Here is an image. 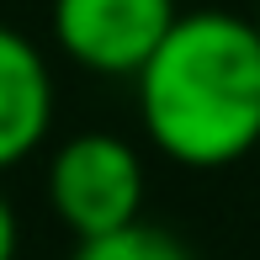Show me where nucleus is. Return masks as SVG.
Instances as JSON below:
<instances>
[{
  "label": "nucleus",
  "mask_w": 260,
  "mask_h": 260,
  "mask_svg": "<svg viewBox=\"0 0 260 260\" xmlns=\"http://www.w3.org/2000/svg\"><path fill=\"white\" fill-rule=\"evenodd\" d=\"M255 32H260V11H255Z\"/></svg>",
  "instance_id": "0eeeda50"
},
{
  "label": "nucleus",
  "mask_w": 260,
  "mask_h": 260,
  "mask_svg": "<svg viewBox=\"0 0 260 260\" xmlns=\"http://www.w3.org/2000/svg\"><path fill=\"white\" fill-rule=\"evenodd\" d=\"M175 16V0H53V38L96 75H138Z\"/></svg>",
  "instance_id": "7ed1b4c3"
},
{
  "label": "nucleus",
  "mask_w": 260,
  "mask_h": 260,
  "mask_svg": "<svg viewBox=\"0 0 260 260\" xmlns=\"http://www.w3.org/2000/svg\"><path fill=\"white\" fill-rule=\"evenodd\" d=\"M48 197H53L58 218L80 239H96V234L138 223V207H144V165H138L133 144H122V138L80 133L53 154Z\"/></svg>",
  "instance_id": "f03ea898"
},
{
  "label": "nucleus",
  "mask_w": 260,
  "mask_h": 260,
  "mask_svg": "<svg viewBox=\"0 0 260 260\" xmlns=\"http://www.w3.org/2000/svg\"><path fill=\"white\" fill-rule=\"evenodd\" d=\"M0 260H16V212L0 197Z\"/></svg>",
  "instance_id": "423d86ee"
},
{
  "label": "nucleus",
  "mask_w": 260,
  "mask_h": 260,
  "mask_svg": "<svg viewBox=\"0 0 260 260\" xmlns=\"http://www.w3.org/2000/svg\"><path fill=\"white\" fill-rule=\"evenodd\" d=\"M138 106L175 165L223 170L260 144V32L244 16H175L144 69Z\"/></svg>",
  "instance_id": "f257e3e1"
},
{
  "label": "nucleus",
  "mask_w": 260,
  "mask_h": 260,
  "mask_svg": "<svg viewBox=\"0 0 260 260\" xmlns=\"http://www.w3.org/2000/svg\"><path fill=\"white\" fill-rule=\"evenodd\" d=\"M53 117V80L43 53L16 27H0V170L43 144Z\"/></svg>",
  "instance_id": "20e7f679"
},
{
  "label": "nucleus",
  "mask_w": 260,
  "mask_h": 260,
  "mask_svg": "<svg viewBox=\"0 0 260 260\" xmlns=\"http://www.w3.org/2000/svg\"><path fill=\"white\" fill-rule=\"evenodd\" d=\"M75 260H191L181 239L159 223H127V229H112V234H96V239H80Z\"/></svg>",
  "instance_id": "39448f33"
}]
</instances>
